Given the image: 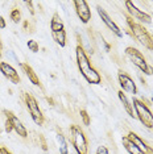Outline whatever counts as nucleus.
Returning <instances> with one entry per match:
<instances>
[{"label":"nucleus","mask_w":153,"mask_h":154,"mask_svg":"<svg viewBox=\"0 0 153 154\" xmlns=\"http://www.w3.org/2000/svg\"><path fill=\"white\" fill-rule=\"evenodd\" d=\"M75 57H76V65H78L79 71L85 76L87 83H90V85H99L100 80H102L99 72L91 66V62H90L85 49H83L81 45H78V46L75 48Z\"/></svg>","instance_id":"f257e3e1"},{"label":"nucleus","mask_w":153,"mask_h":154,"mask_svg":"<svg viewBox=\"0 0 153 154\" xmlns=\"http://www.w3.org/2000/svg\"><path fill=\"white\" fill-rule=\"evenodd\" d=\"M127 24L131 29L132 37L136 38L144 48L149 49V50H153V38L148 33V30L140 23H137L136 20L132 19V17H127Z\"/></svg>","instance_id":"f03ea898"},{"label":"nucleus","mask_w":153,"mask_h":154,"mask_svg":"<svg viewBox=\"0 0 153 154\" xmlns=\"http://www.w3.org/2000/svg\"><path fill=\"white\" fill-rule=\"evenodd\" d=\"M70 138L71 143L74 146L75 152L78 154H89V146H87V138L85 133L78 125H71L70 127Z\"/></svg>","instance_id":"7ed1b4c3"},{"label":"nucleus","mask_w":153,"mask_h":154,"mask_svg":"<svg viewBox=\"0 0 153 154\" xmlns=\"http://www.w3.org/2000/svg\"><path fill=\"white\" fill-rule=\"evenodd\" d=\"M132 103H133V109H135V112H136L139 120L142 122V125H145L147 128L152 129L153 128V113H152V111L148 108L147 104L142 103L141 100L136 99V97L132 100Z\"/></svg>","instance_id":"20e7f679"},{"label":"nucleus","mask_w":153,"mask_h":154,"mask_svg":"<svg viewBox=\"0 0 153 154\" xmlns=\"http://www.w3.org/2000/svg\"><path fill=\"white\" fill-rule=\"evenodd\" d=\"M126 54L128 55V58L131 59L132 63L136 66L137 69H140L144 74H147V75H152L153 74V69L148 65V62L145 61L144 55H142L137 49H135L132 46H128L126 49Z\"/></svg>","instance_id":"39448f33"},{"label":"nucleus","mask_w":153,"mask_h":154,"mask_svg":"<svg viewBox=\"0 0 153 154\" xmlns=\"http://www.w3.org/2000/svg\"><path fill=\"white\" fill-rule=\"evenodd\" d=\"M24 99H25V104H27L28 109H29L30 115H32L33 121L36 122L37 125H42L45 119H44V115H42V112H41L40 107H38V103H37L36 97H34L32 94L25 92L24 94Z\"/></svg>","instance_id":"423d86ee"},{"label":"nucleus","mask_w":153,"mask_h":154,"mask_svg":"<svg viewBox=\"0 0 153 154\" xmlns=\"http://www.w3.org/2000/svg\"><path fill=\"white\" fill-rule=\"evenodd\" d=\"M117 79H119V85L121 87V91L127 94H132V95H136L137 94V86L133 82V79L131 78L128 74L123 71H119L117 74Z\"/></svg>","instance_id":"0eeeda50"},{"label":"nucleus","mask_w":153,"mask_h":154,"mask_svg":"<svg viewBox=\"0 0 153 154\" xmlns=\"http://www.w3.org/2000/svg\"><path fill=\"white\" fill-rule=\"evenodd\" d=\"M74 7H75V12L79 17V20L82 23L87 24L90 21V19H91V11H90L89 3L85 2V0H75Z\"/></svg>","instance_id":"6e6552de"},{"label":"nucleus","mask_w":153,"mask_h":154,"mask_svg":"<svg viewBox=\"0 0 153 154\" xmlns=\"http://www.w3.org/2000/svg\"><path fill=\"white\" fill-rule=\"evenodd\" d=\"M4 115H5V119H8V120L12 122L13 131H15V132H16L19 136H21L23 138H27L28 132H27L25 127H24V125H23V122L20 121V119L17 117V116H15V115H13V112L8 111V109H4Z\"/></svg>","instance_id":"1a4fd4ad"},{"label":"nucleus","mask_w":153,"mask_h":154,"mask_svg":"<svg viewBox=\"0 0 153 154\" xmlns=\"http://www.w3.org/2000/svg\"><path fill=\"white\" fill-rule=\"evenodd\" d=\"M126 8L128 9V12H130V15L133 17V19H136L137 21H141V23H151L152 19L151 16L148 15V13L140 11V9L137 8V7H135V4L132 2H126Z\"/></svg>","instance_id":"9d476101"},{"label":"nucleus","mask_w":153,"mask_h":154,"mask_svg":"<svg viewBox=\"0 0 153 154\" xmlns=\"http://www.w3.org/2000/svg\"><path fill=\"white\" fill-rule=\"evenodd\" d=\"M0 72H2L7 79L11 80V83H13V85L20 83V76L17 74L16 69L12 67V66L9 63H7V62H0Z\"/></svg>","instance_id":"9b49d317"},{"label":"nucleus","mask_w":153,"mask_h":154,"mask_svg":"<svg viewBox=\"0 0 153 154\" xmlns=\"http://www.w3.org/2000/svg\"><path fill=\"white\" fill-rule=\"evenodd\" d=\"M98 13H99L100 19H102V20H103V23H104V24H106V25H107V26H108V28H110V29H111V30H112V32H114L115 34H116V36H117V37H121V36H123V33H121L120 28H119V26H117V25H116V24H115V21H114V20H112V19H111V17H110V15H108V13H107V12H106V9H103V8H102V7H98Z\"/></svg>","instance_id":"f8f14e48"},{"label":"nucleus","mask_w":153,"mask_h":154,"mask_svg":"<svg viewBox=\"0 0 153 154\" xmlns=\"http://www.w3.org/2000/svg\"><path fill=\"white\" fill-rule=\"evenodd\" d=\"M20 66H21V69L24 70V72H25V75L28 76V79L30 80V82L33 83L34 86L37 87H41V83H40V79H38V76L36 75V72H34V70L30 67L28 63H21L20 62Z\"/></svg>","instance_id":"ddd939ff"},{"label":"nucleus","mask_w":153,"mask_h":154,"mask_svg":"<svg viewBox=\"0 0 153 154\" xmlns=\"http://www.w3.org/2000/svg\"><path fill=\"white\" fill-rule=\"evenodd\" d=\"M127 137L130 138L131 141L133 142L135 145H136L137 148L140 149V150H141V152L144 153V154H147V153H148V148H149V146H148V145H145V142L142 141V140H141L140 137H139V136L136 134V133L130 132V133H128V134H127Z\"/></svg>","instance_id":"4468645a"},{"label":"nucleus","mask_w":153,"mask_h":154,"mask_svg":"<svg viewBox=\"0 0 153 154\" xmlns=\"http://www.w3.org/2000/svg\"><path fill=\"white\" fill-rule=\"evenodd\" d=\"M117 95H119V99L121 101V104H123L124 109L127 111V113L130 115L131 117H136V115H135V112H133V108H132V104H130V100H128V97H127V94L123 92V91H119Z\"/></svg>","instance_id":"2eb2a0df"},{"label":"nucleus","mask_w":153,"mask_h":154,"mask_svg":"<svg viewBox=\"0 0 153 154\" xmlns=\"http://www.w3.org/2000/svg\"><path fill=\"white\" fill-rule=\"evenodd\" d=\"M121 142H123L124 148H126V150H127V152L130 153V154H144V153H142L140 149L137 148L136 145H135L133 142L131 141L130 138L127 137V136H124V137L121 138Z\"/></svg>","instance_id":"dca6fc26"},{"label":"nucleus","mask_w":153,"mask_h":154,"mask_svg":"<svg viewBox=\"0 0 153 154\" xmlns=\"http://www.w3.org/2000/svg\"><path fill=\"white\" fill-rule=\"evenodd\" d=\"M50 28H52V33H53V32H60V30H64L65 29L64 21L61 20V17H60L58 13H54L53 17H52Z\"/></svg>","instance_id":"f3484780"},{"label":"nucleus","mask_w":153,"mask_h":154,"mask_svg":"<svg viewBox=\"0 0 153 154\" xmlns=\"http://www.w3.org/2000/svg\"><path fill=\"white\" fill-rule=\"evenodd\" d=\"M52 36H53L55 42L60 45V46H62V48L66 46V32H65V29L60 30V32H53L52 33Z\"/></svg>","instance_id":"a211bd4d"},{"label":"nucleus","mask_w":153,"mask_h":154,"mask_svg":"<svg viewBox=\"0 0 153 154\" xmlns=\"http://www.w3.org/2000/svg\"><path fill=\"white\" fill-rule=\"evenodd\" d=\"M57 138H58V142H60V152H61V154H69V152H67V145H66L65 137L61 134V133H58Z\"/></svg>","instance_id":"6ab92c4d"},{"label":"nucleus","mask_w":153,"mask_h":154,"mask_svg":"<svg viewBox=\"0 0 153 154\" xmlns=\"http://www.w3.org/2000/svg\"><path fill=\"white\" fill-rule=\"evenodd\" d=\"M9 17H11V20L13 23H20L21 21V11L20 9H17V8H15V9H12L11 11V13H9Z\"/></svg>","instance_id":"aec40b11"},{"label":"nucleus","mask_w":153,"mask_h":154,"mask_svg":"<svg viewBox=\"0 0 153 154\" xmlns=\"http://www.w3.org/2000/svg\"><path fill=\"white\" fill-rule=\"evenodd\" d=\"M28 48H29V50H32L33 53H37L38 50H40V46H38L37 41H33V40H29L28 41Z\"/></svg>","instance_id":"412c9836"},{"label":"nucleus","mask_w":153,"mask_h":154,"mask_svg":"<svg viewBox=\"0 0 153 154\" xmlns=\"http://www.w3.org/2000/svg\"><path fill=\"white\" fill-rule=\"evenodd\" d=\"M79 113H81V119H82L83 124H85L86 127H89V125H90V116H89V113L85 109H81Z\"/></svg>","instance_id":"4be33fe9"},{"label":"nucleus","mask_w":153,"mask_h":154,"mask_svg":"<svg viewBox=\"0 0 153 154\" xmlns=\"http://www.w3.org/2000/svg\"><path fill=\"white\" fill-rule=\"evenodd\" d=\"M96 154H108V149H107L106 146L100 145V146H98V149H96Z\"/></svg>","instance_id":"5701e85b"},{"label":"nucleus","mask_w":153,"mask_h":154,"mask_svg":"<svg viewBox=\"0 0 153 154\" xmlns=\"http://www.w3.org/2000/svg\"><path fill=\"white\" fill-rule=\"evenodd\" d=\"M13 131V127H12V122L8 120V119H5V132L7 133H11Z\"/></svg>","instance_id":"b1692460"},{"label":"nucleus","mask_w":153,"mask_h":154,"mask_svg":"<svg viewBox=\"0 0 153 154\" xmlns=\"http://www.w3.org/2000/svg\"><path fill=\"white\" fill-rule=\"evenodd\" d=\"M25 4H27L28 7H29V12L32 13V15H34V9H33V4H32V2H27Z\"/></svg>","instance_id":"393cba45"},{"label":"nucleus","mask_w":153,"mask_h":154,"mask_svg":"<svg viewBox=\"0 0 153 154\" xmlns=\"http://www.w3.org/2000/svg\"><path fill=\"white\" fill-rule=\"evenodd\" d=\"M4 28H5V20L4 17L0 16V29H4Z\"/></svg>","instance_id":"a878e982"},{"label":"nucleus","mask_w":153,"mask_h":154,"mask_svg":"<svg viewBox=\"0 0 153 154\" xmlns=\"http://www.w3.org/2000/svg\"><path fill=\"white\" fill-rule=\"evenodd\" d=\"M0 154H13V153H11L7 148H2V152H0Z\"/></svg>","instance_id":"bb28decb"},{"label":"nucleus","mask_w":153,"mask_h":154,"mask_svg":"<svg viewBox=\"0 0 153 154\" xmlns=\"http://www.w3.org/2000/svg\"><path fill=\"white\" fill-rule=\"evenodd\" d=\"M46 100H48V101H49V103L52 104V106H53V104H54V101H53V100H52V99H50V97H46Z\"/></svg>","instance_id":"cd10ccee"},{"label":"nucleus","mask_w":153,"mask_h":154,"mask_svg":"<svg viewBox=\"0 0 153 154\" xmlns=\"http://www.w3.org/2000/svg\"><path fill=\"white\" fill-rule=\"evenodd\" d=\"M147 154H153V149L152 148H148V153Z\"/></svg>","instance_id":"c85d7f7f"},{"label":"nucleus","mask_w":153,"mask_h":154,"mask_svg":"<svg viewBox=\"0 0 153 154\" xmlns=\"http://www.w3.org/2000/svg\"><path fill=\"white\" fill-rule=\"evenodd\" d=\"M2 48H3V44H2V41H0V50H2Z\"/></svg>","instance_id":"c756f323"},{"label":"nucleus","mask_w":153,"mask_h":154,"mask_svg":"<svg viewBox=\"0 0 153 154\" xmlns=\"http://www.w3.org/2000/svg\"><path fill=\"white\" fill-rule=\"evenodd\" d=\"M0 152H2V148H0Z\"/></svg>","instance_id":"7c9ffc66"},{"label":"nucleus","mask_w":153,"mask_h":154,"mask_svg":"<svg viewBox=\"0 0 153 154\" xmlns=\"http://www.w3.org/2000/svg\"><path fill=\"white\" fill-rule=\"evenodd\" d=\"M152 100H153V99H152Z\"/></svg>","instance_id":"2f4dec72"}]
</instances>
